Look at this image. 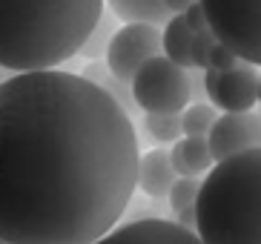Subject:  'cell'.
I'll return each mask as SVG.
<instances>
[{"mask_svg": "<svg viewBox=\"0 0 261 244\" xmlns=\"http://www.w3.org/2000/svg\"><path fill=\"white\" fill-rule=\"evenodd\" d=\"M103 0H0V69L43 72L72 61Z\"/></svg>", "mask_w": 261, "mask_h": 244, "instance_id": "2", "label": "cell"}, {"mask_svg": "<svg viewBox=\"0 0 261 244\" xmlns=\"http://www.w3.org/2000/svg\"><path fill=\"white\" fill-rule=\"evenodd\" d=\"M207 29L238 61L261 63V0H198Z\"/></svg>", "mask_w": 261, "mask_h": 244, "instance_id": "4", "label": "cell"}, {"mask_svg": "<svg viewBox=\"0 0 261 244\" xmlns=\"http://www.w3.org/2000/svg\"><path fill=\"white\" fill-rule=\"evenodd\" d=\"M190 38L192 32L190 26L184 23L181 15H172L167 23H164V32H161V52L167 61H172L175 66L181 69H192L190 63Z\"/></svg>", "mask_w": 261, "mask_h": 244, "instance_id": "14", "label": "cell"}, {"mask_svg": "<svg viewBox=\"0 0 261 244\" xmlns=\"http://www.w3.org/2000/svg\"><path fill=\"white\" fill-rule=\"evenodd\" d=\"M135 124L61 69L0 84V238L92 244L123 218L138 169Z\"/></svg>", "mask_w": 261, "mask_h": 244, "instance_id": "1", "label": "cell"}, {"mask_svg": "<svg viewBox=\"0 0 261 244\" xmlns=\"http://www.w3.org/2000/svg\"><path fill=\"white\" fill-rule=\"evenodd\" d=\"M213 164L258 147V115L253 112H221L207 132Z\"/></svg>", "mask_w": 261, "mask_h": 244, "instance_id": "8", "label": "cell"}, {"mask_svg": "<svg viewBox=\"0 0 261 244\" xmlns=\"http://www.w3.org/2000/svg\"><path fill=\"white\" fill-rule=\"evenodd\" d=\"M141 127L152 141L158 144H175L181 138V115H152L144 112L141 115Z\"/></svg>", "mask_w": 261, "mask_h": 244, "instance_id": "16", "label": "cell"}, {"mask_svg": "<svg viewBox=\"0 0 261 244\" xmlns=\"http://www.w3.org/2000/svg\"><path fill=\"white\" fill-rule=\"evenodd\" d=\"M198 187H201V181H198L195 176L175 178V181H172V187H169V192H167V199H169V207H172V213H178V210H187V207L195 204Z\"/></svg>", "mask_w": 261, "mask_h": 244, "instance_id": "18", "label": "cell"}, {"mask_svg": "<svg viewBox=\"0 0 261 244\" xmlns=\"http://www.w3.org/2000/svg\"><path fill=\"white\" fill-rule=\"evenodd\" d=\"M215 118H218V112H215L213 107H207V104H192V107H187L184 115H181V135L207 138V132L215 124Z\"/></svg>", "mask_w": 261, "mask_h": 244, "instance_id": "17", "label": "cell"}, {"mask_svg": "<svg viewBox=\"0 0 261 244\" xmlns=\"http://www.w3.org/2000/svg\"><path fill=\"white\" fill-rule=\"evenodd\" d=\"M92 244H201L195 233L178 227L167 218H138V222L112 227Z\"/></svg>", "mask_w": 261, "mask_h": 244, "instance_id": "9", "label": "cell"}, {"mask_svg": "<svg viewBox=\"0 0 261 244\" xmlns=\"http://www.w3.org/2000/svg\"><path fill=\"white\" fill-rule=\"evenodd\" d=\"M175 224H178V227H184V230H190V233H195V213H192V207L178 210V213H175Z\"/></svg>", "mask_w": 261, "mask_h": 244, "instance_id": "22", "label": "cell"}, {"mask_svg": "<svg viewBox=\"0 0 261 244\" xmlns=\"http://www.w3.org/2000/svg\"><path fill=\"white\" fill-rule=\"evenodd\" d=\"M6 78H9V72H6V69H0V84H3Z\"/></svg>", "mask_w": 261, "mask_h": 244, "instance_id": "24", "label": "cell"}, {"mask_svg": "<svg viewBox=\"0 0 261 244\" xmlns=\"http://www.w3.org/2000/svg\"><path fill=\"white\" fill-rule=\"evenodd\" d=\"M175 169L169 164L167 150H149L138 155V169H135V187L149 199H167L169 187L175 181Z\"/></svg>", "mask_w": 261, "mask_h": 244, "instance_id": "10", "label": "cell"}, {"mask_svg": "<svg viewBox=\"0 0 261 244\" xmlns=\"http://www.w3.org/2000/svg\"><path fill=\"white\" fill-rule=\"evenodd\" d=\"M204 95L221 112H253L261 95L258 72L244 61L224 72L204 69Z\"/></svg>", "mask_w": 261, "mask_h": 244, "instance_id": "7", "label": "cell"}, {"mask_svg": "<svg viewBox=\"0 0 261 244\" xmlns=\"http://www.w3.org/2000/svg\"><path fill=\"white\" fill-rule=\"evenodd\" d=\"M0 244H9V241H3V238H0Z\"/></svg>", "mask_w": 261, "mask_h": 244, "instance_id": "25", "label": "cell"}, {"mask_svg": "<svg viewBox=\"0 0 261 244\" xmlns=\"http://www.w3.org/2000/svg\"><path fill=\"white\" fill-rule=\"evenodd\" d=\"M238 63V58L227 49V46H221L218 40H215V46L210 49V58H207V69H213V72H224V69H232Z\"/></svg>", "mask_w": 261, "mask_h": 244, "instance_id": "20", "label": "cell"}, {"mask_svg": "<svg viewBox=\"0 0 261 244\" xmlns=\"http://www.w3.org/2000/svg\"><path fill=\"white\" fill-rule=\"evenodd\" d=\"M181 17H184V23L190 26V32L207 29V17H204V12H201V3H198V0H195V3H190V6L181 12Z\"/></svg>", "mask_w": 261, "mask_h": 244, "instance_id": "21", "label": "cell"}, {"mask_svg": "<svg viewBox=\"0 0 261 244\" xmlns=\"http://www.w3.org/2000/svg\"><path fill=\"white\" fill-rule=\"evenodd\" d=\"M81 78H86L89 84H95L98 89H103L109 95V98L115 101L118 107L123 109V115L129 118L132 124L138 121L141 115V109H138V104H135V98H132V92H129V84H123V81H118L112 72L107 69V63L103 61H92V63H86L84 66V72H81Z\"/></svg>", "mask_w": 261, "mask_h": 244, "instance_id": "11", "label": "cell"}, {"mask_svg": "<svg viewBox=\"0 0 261 244\" xmlns=\"http://www.w3.org/2000/svg\"><path fill=\"white\" fill-rule=\"evenodd\" d=\"M115 29H118L115 15H107V12H100L98 23L92 26L89 38H86L84 46L77 49V55H84L86 61H100V58L107 55V46H109V40H112V35H115Z\"/></svg>", "mask_w": 261, "mask_h": 244, "instance_id": "15", "label": "cell"}, {"mask_svg": "<svg viewBox=\"0 0 261 244\" xmlns=\"http://www.w3.org/2000/svg\"><path fill=\"white\" fill-rule=\"evenodd\" d=\"M215 46V35L210 29H201V32H192L190 38V63L192 69H207V58H210V49Z\"/></svg>", "mask_w": 261, "mask_h": 244, "instance_id": "19", "label": "cell"}, {"mask_svg": "<svg viewBox=\"0 0 261 244\" xmlns=\"http://www.w3.org/2000/svg\"><path fill=\"white\" fill-rule=\"evenodd\" d=\"M169 153V164L175 169V176L187 178V176H198L207 173L213 167V155H210L207 138H178L175 147L167 150Z\"/></svg>", "mask_w": 261, "mask_h": 244, "instance_id": "12", "label": "cell"}, {"mask_svg": "<svg viewBox=\"0 0 261 244\" xmlns=\"http://www.w3.org/2000/svg\"><path fill=\"white\" fill-rule=\"evenodd\" d=\"M155 55H161V26L152 23H123L118 26L107 46L103 63L118 81L129 84L138 66Z\"/></svg>", "mask_w": 261, "mask_h": 244, "instance_id": "6", "label": "cell"}, {"mask_svg": "<svg viewBox=\"0 0 261 244\" xmlns=\"http://www.w3.org/2000/svg\"><path fill=\"white\" fill-rule=\"evenodd\" d=\"M103 6H109V15H115V20H121V23L164 26L172 17L161 0H103Z\"/></svg>", "mask_w": 261, "mask_h": 244, "instance_id": "13", "label": "cell"}, {"mask_svg": "<svg viewBox=\"0 0 261 244\" xmlns=\"http://www.w3.org/2000/svg\"><path fill=\"white\" fill-rule=\"evenodd\" d=\"M201 244H261V153L258 147L210 167L195 204Z\"/></svg>", "mask_w": 261, "mask_h": 244, "instance_id": "3", "label": "cell"}, {"mask_svg": "<svg viewBox=\"0 0 261 244\" xmlns=\"http://www.w3.org/2000/svg\"><path fill=\"white\" fill-rule=\"evenodd\" d=\"M129 92L141 112L181 115L190 107V78L187 69L175 66L164 55H155L138 66L129 81Z\"/></svg>", "mask_w": 261, "mask_h": 244, "instance_id": "5", "label": "cell"}, {"mask_svg": "<svg viewBox=\"0 0 261 244\" xmlns=\"http://www.w3.org/2000/svg\"><path fill=\"white\" fill-rule=\"evenodd\" d=\"M161 3L167 6L169 15H181V12H184V9L190 6V3H195V0H161Z\"/></svg>", "mask_w": 261, "mask_h": 244, "instance_id": "23", "label": "cell"}]
</instances>
